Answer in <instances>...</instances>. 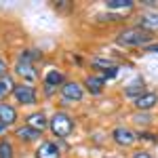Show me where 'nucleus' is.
Segmentation results:
<instances>
[{
  "mask_svg": "<svg viewBox=\"0 0 158 158\" xmlns=\"http://www.w3.org/2000/svg\"><path fill=\"white\" fill-rule=\"evenodd\" d=\"M133 6H135L133 0H108L106 2V9H110V11H129Z\"/></svg>",
  "mask_w": 158,
  "mask_h": 158,
  "instance_id": "f3484780",
  "label": "nucleus"
},
{
  "mask_svg": "<svg viewBox=\"0 0 158 158\" xmlns=\"http://www.w3.org/2000/svg\"><path fill=\"white\" fill-rule=\"evenodd\" d=\"M133 120L137 122V124H150V120H152V116L148 114V112H137L133 116Z\"/></svg>",
  "mask_w": 158,
  "mask_h": 158,
  "instance_id": "6ab92c4d",
  "label": "nucleus"
},
{
  "mask_svg": "<svg viewBox=\"0 0 158 158\" xmlns=\"http://www.w3.org/2000/svg\"><path fill=\"white\" fill-rule=\"evenodd\" d=\"M0 120L6 127H13L17 122V110L13 108L11 103H0Z\"/></svg>",
  "mask_w": 158,
  "mask_h": 158,
  "instance_id": "ddd939ff",
  "label": "nucleus"
},
{
  "mask_svg": "<svg viewBox=\"0 0 158 158\" xmlns=\"http://www.w3.org/2000/svg\"><path fill=\"white\" fill-rule=\"evenodd\" d=\"M112 139H114L118 146L129 148V146H133V143H135L137 135H135L131 129H127V127H116V129L112 131Z\"/></svg>",
  "mask_w": 158,
  "mask_h": 158,
  "instance_id": "39448f33",
  "label": "nucleus"
},
{
  "mask_svg": "<svg viewBox=\"0 0 158 158\" xmlns=\"http://www.w3.org/2000/svg\"><path fill=\"white\" fill-rule=\"evenodd\" d=\"M15 72L19 74L21 78H23L27 85H32L34 80L38 78L36 70H34V63H25V61H17V65H15Z\"/></svg>",
  "mask_w": 158,
  "mask_h": 158,
  "instance_id": "0eeeda50",
  "label": "nucleus"
},
{
  "mask_svg": "<svg viewBox=\"0 0 158 158\" xmlns=\"http://www.w3.org/2000/svg\"><path fill=\"white\" fill-rule=\"evenodd\" d=\"M49 127L53 135L55 137H61V139H65V137H70L74 131V120L70 114H65V112H55L53 116H51L49 120Z\"/></svg>",
  "mask_w": 158,
  "mask_h": 158,
  "instance_id": "f03ea898",
  "label": "nucleus"
},
{
  "mask_svg": "<svg viewBox=\"0 0 158 158\" xmlns=\"http://www.w3.org/2000/svg\"><path fill=\"white\" fill-rule=\"evenodd\" d=\"M146 51H148V53H154V55H158V42H156V44H148Z\"/></svg>",
  "mask_w": 158,
  "mask_h": 158,
  "instance_id": "4be33fe9",
  "label": "nucleus"
},
{
  "mask_svg": "<svg viewBox=\"0 0 158 158\" xmlns=\"http://www.w3.org/2000/svg\"><path fill=\"white\" fill-rule=\"evenodd\" d=\"M93 65H97V68H103V70L116 68V65H114V61H110V59H93Z\"/></svg>",
  "mask_w": 158,
  "mask_h": 158,
  "instance_id": "aec40b11",
  "label": "nucleus"
},
{
  "mask_svg": "<svg viewBox=\"0 0 158 158\" xmlns=\"http://www.w3.org/2000/svg\"><path fill=\"white\" fill-rule=\"evenodd\" d=\"M44 85H47V89H55V86H63L65 85V78H63V74L57 72V70H49L47 72V76H44Z\"/></svg>",
  "mask_w": 158,
  "mask_h": 158,
  "instance_id": "4468645a",
  "label": "nucleus"
},
{
  "mask_svg": "<svg viewBox=\"0 0 158 158\" xmlns=\"http://www.w3.org/2000/svg\"><path fill=\"white\" fill-rule=\"evenodd\" d=\"M143 93H146V82H143V78H135L133 82L124 89V95H127V97H131L133 101L137 97H141Z\"/></svg>",
  "mask_w": 158,
  "mask_h": 158,
  "instance_id": "f8f14e48",
  "label": "nucleus"
},
{
  "mask_svg": "<svg viewBox=\"0 0 158 158\" xmlns=\"http://www.w3.org/2000/svg\"><path fill=\"white\" fill-rule=\"evenodd\" d=\"M36 158H59V148L55 141H42L36 150Z\"/></svg>",
  "mask_w": 158,
  "mask_h": 158,
  "instance_id": "6e6552de",
  "label": "nucleus"
},
{
  "mask_svg": "<svg viewBox=\"0 0 158 158\" xmlns=\"http://www.w3.org/2000/svg\"><path fill=\"white\" fill-rule=\"evenodd\" d=\"M103 85H106V82H103L101 76H89V78L85 80V86L93 93V95H99V93L103 91Z\"/></svg>",
  "mask_w": 158,
  "mask_h": 158,
  "instance_id": "2eb2a0df",
  "label": "nucleus"
},
{
  "mask_svg": "<svg viewBox=\"0 0 158 158\" xmlns=\"http://www.w3.org/2000/svg\"><path fill=\"white\" fill-rule=\"evenodd\" d=\"M25 124L42 133V131H44V129L49 127V118H47V116H44L42 112H34V114H30V116L25 118Z\"/></svg>",
  "mask_w": 158,
  "mask_h": 158,
  "instance_id": "1a4fd4ad",
  "label": "nucleus"
},
{
  "mask_svg": "<svg viewBox=\"0 0 158 158\" xmlns=\"http://www.w3.org/2000/svg\"><path fill=\"white\" fill-rule=\"evenodd\" d=\"M156 103H158V95H156V93H152V91H146L141 97H137L133 101V106H135L137 112H150Z\"/></svg>",
  "mask_w": 158,
  "mask_h": 158,
  "instance_id": "423d86ee",
  "label": "nucleus"
},
{
  "mask_svg": "<svg viewBox=\"0 0 158 158\" xmlns=\"http://www.w3.org/2000/svg\"><path fill=\"white\" fill-rule=\"evenodd\" d=\"M0 158H13V146L6 139L0 141Z\"/></svg>",
  "mask_w": 158,
  "mask_h": 158,
  "instance_id": "a211bd4d",
  "label": "nucleus"
},
{
  "mask_svg": "<svg viewBox=\"0 0 158 158\" xmlns=\"http://www.w3.org/2000/svg\"><path fill=\"white\" fill-rule=\"evenodd\" d=\"M82 95H85V89H82V85L80 82H65V85L61 86V97H63V101H80L82 99Z\"/></svg>",
  "mask_w": 158,
  "mask_h": 158,
  "instance_id": "20e7f679",
  "label": "nucleus"
},
{
  "mask_svg": "<svg viewBox=\"0 0 158 158\" xmlns=\"http://www.w3.org/2000/svg\"><path fill=\"white\" fill-rule=\"evenodd\" d=\"M13 91H15V82H13V76H11V74L2 76V78H0V99L9 97Z\"/></svg>",
  "mask_w": 158,
  "mask_h": 158,
  "instance_id": "dca6fc26",
  "label": "nucleus"
},
{
  "mask_svg": "<svg viewBox=\"0 0 158 158\" xmlns=\"http://www.w3.org/2000/svg\"><path fill=\"white\" fill-rule=\"evenodd\" d=\"M6 131H9V127H6L4 122L0 120V137H4V135H6Z\"/></svg>",
  "mask_w": 158,
  "mask_h": 158,
  "instance_id": "5701e85b",
  "label": "nucleus"
},
{
  "mask_svg": "<svg viewBox=\"0 0 158 158\" xmlns=\"http://www.w3.org/2000/svg\"><path fill=\"white\" fill-rule=\"evenodd\" d=\"M15 135H17L19 141H25V143H30V141H38V139H40V131L32 129V127H27V124L19 127V129L15 131Z\"/></svg>",
  "mask_w": 158,
  "mask_h": 158,
  "instance_id": "9b49d317",
  "label": "nucleus"
},
{
  "mask_svg": "<svg viewBox=\"0 0 158 158\" xmlns=\"http://www.w3.org/2000/svg\"><path fill=\"white\" fill-rule=\"evenodd\" d=\"M2 76H6V61L0 57V78H2Z\"/></svg>",
  "mask_w": 158,
  "mask_h": 158,
  "instance_id": "412c9836",
  "label": "nucleus"
},
{
  "mask_svg": "<svg viewBox=\"0 0 158 158\" xmlns=\"http://www.w3.org/2000/svg\"><path fill=\"white\" fill-rule=\"evenodd\" d=\"M133 158H152V156H150L148 152H135V154H133Z\"/></svg>",
  "mask_w": 158,
  "mask_h": 158,
  "instance_id": "b1692460",
  "label": "nucleus"
},
{
  "mask_svg": "<svg viewBox=\"0 0 158 158\" xmlns=\"http://www.w3.org/2000/svg\"><path fill=\"white\" fill-rule=\"evenodd\" d=\"M116 40H118V44H122V47H148L150 40H152V34L146 32V30H141L137 25V27L122 30Z\"/></svg>",
  "mask_w": 158,
  "mask_h": 158,
  "instance_id": "f257e3e1",
  "label": "nucleus"
},
{
  "mask_svg": "<svg viewBox=\"0 0 158 158\" xmlns=\"http://www.w3.org/2000/svg\"><path fill=\"white\" fill-rule=\"evenodd\" d=\"M139 27L146 30V32H150V34L156 32V30H158V11L141 15V17H139Z\"/></svg>",
  "mask_w": 158,
  "mask_h": 158,
  "instance_id": "9d476101",
  "label": "nucleus"
},
{
  "mask_svg": "<svg viewBox=\"0 0 158 158\" xmlns=\"http://www.w3.org/2000/svg\"><path fill=\"white\" fill-rule=\"evenodd\" d=\"M15 99L23 106H36L38 95H36V89L34 85H27V82H21V85H15V91H13Z\"/></svg>",
  "mask_w": 158,
  "mask_h": 158,
  "instance_id": "7ed1b4c3",
  "label": "nucleus"
}]
</instances>
